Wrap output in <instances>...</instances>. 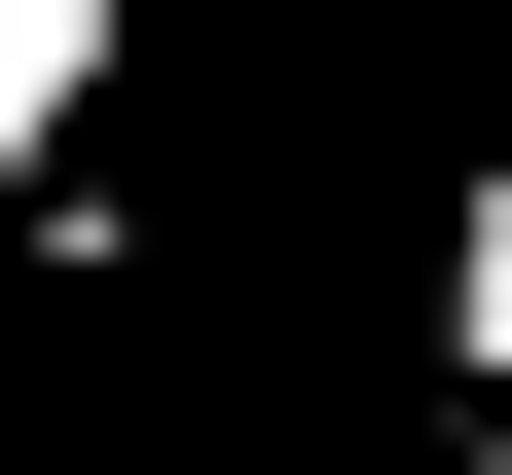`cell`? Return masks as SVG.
Masks as SVG:
<instances>
[{"label":"cell","mask_w":512,"mask_h":475,"mask_svg":"<svg viewBox=\"0 0 512 475\" xmlns=\"http://www.w3.org/2000/svg\"><path fill=\"white\" fill-rule=\"evenodd\" d=\"M147 74V0H0V220H74V110Z\"/></svg>","instance_id":"1"},{"label":"cell","mask_w":512,"mask_h":475,"mask_svg":"<svg viewBox=\"0 0 512 475\" xmlns=\"http://www.w3.org/2000/svg\"><path fill=\"white\" fill-rule=\"evenodd\" d=\"M439 402H512V147L439 183Z\"/></svg>","instance_id":"2"}]
</instances>
